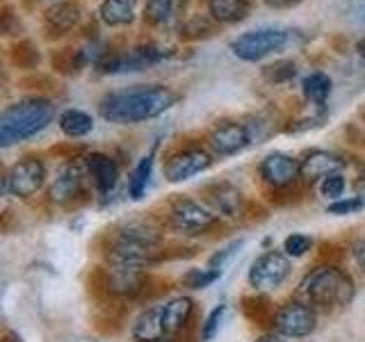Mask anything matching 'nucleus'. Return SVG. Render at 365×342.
<instances>
[{
	"label": "nucleus",
	"mask_w": 365,
	"mask_h": 342,
	"mask_svg": "<svg viewBox=\"0 0 365 342\" xmlns=\"http://www.w3.org/2000/svg\"><path fill=\"white\" fill-rule=\"evenodd\" d=\"M178 94L163 85L130 87L106 94L98 103L101 117L110 123H142L160 117L171 105H176Z\"/></svg>",
	"instance_id": "obj_1"
},
{
	"label": "nucleus",
	"mask_w": 365,
	"mask_h": 342,
	"mask_svg": "<svg viewBox=\"0 0 365 342\" xmlns=\"http://www.w3.org/2000/svg\"><path fill=\"white\" fill-rule=\"evenodd\" d=\"M55 117V105L46 98H23L0 114V146H14L41 133Z\"/></svg>",
	"instance_id": "obj_2"
},
{
	"label": "nucleus",
	"mask_w": 365,
	"mask_h": 342,
	"mask_svg": "<svg viewBox=\"0 0 365 342\" xmlns=\"http://www.w3.org/2000/svg\"><path fill=\"white\" fill-rule=\"evenodd\" d=\"M302 294L313 308H342L354 299V281L336 265H322L302 281Z\"/></svg>",
	"instance_id": "obj_3"
},
{
	"label": "nucleus",
	"mask_w": 365,
	"mask_h": 342,
	"mask_svg": "<svg viewBox=\"0 0 365 342\" xmlns=\"http://www.w3.org/2000/svg\"><path fill=\"white\" fill-rule=\"evenodd\" d=\"M292 30L283 28H258L240 34L231 41V51L235 57L245 62H260L262 57L277 53L290 43Z\"/></svg>",
	"instance_id": "obj_4"
},
{
	"label": "nucleus",
	"mask_w": 365,
	"mask_h": 342,
	"mask_svg": "<svg viewBox=\"0 0 365 342\" xmlns=\"http://www.w3.org/2000/svg\"><path fill=\"white\" fill-rule=\"evenodd\" d=\"M220 222V214H215L212 210H208L205 205L180 197L171 203L169 208V224L180 233L187 235H197V233H208L212 226H217Z\"/></svg>",
	"instance_id": "obj_5"
},
{
	"label": "nucleus",
	"mask_w": 365,
	"mask_h": 342,
	"mask_svg": "<svg viewBox=\"0 0 365 342\" xmlns=\"http://www.w3.org/2000/svg\"><path fill=\"white\" fill-rule=\"evenodd\" d=\"M290 274V258L285 251H267L251 262L249 269V285L256 292H269L277 290L279 285L288 279Z\"/></svg>",
	"instance_id": "obj_6"
},
{
	"label": "nucleus",
	"mask_w": 365,
	"mask_h": 342,
	"mask_svg": "<svg viewBox=\"0 0 365 342\" xmlns=\"http://www.w3.org/2000/svg\"><path fill=\"white\" fill-rule=\"evenodd\" d=\"M171 51L160 48L153 43H142L135 46L128 53H117V55H106L98 62V68L103 73H130V71H142L146 66H153L158 62L167 60Z\"/></svg>",
	"instance_id": "obj_7"
},
{
	"label": "nucleus",
	"mask_w": 365,
	"mask_h": 342,
	"mask_svg": "<svg viewBox=\"0 0 365 342\" xmlns=\"http://www.w3.org/2000/svg\"><path fill=\"white\" fill-rule=\"evenodd\" d=\"M274 331L283 338H306L317 326V313L311 304L288 301L274 313Z\"/></svg>",
	"instance_id": "obj_8"
},
{
	"label": "nucleus",
	"mask_w": 365,
	"mask_h": 342,
	"mask_svg": "<svg viewBox=\"0 0 365 342\" xmlns=\"http://www.w3.org/2000/svg\"><path fill=\"white\" fill-rule=\"evenodd\" d=\"M46 182V167L37 157H23L16 165H11L5 174L3 190L11 197L28 199L37 194Z\"/></svg>",
	"instance_id": "obj_9"
},
{
	"label": "nucleus",
	"mask_w": 365,
	"mask_h": 342,
	"mask_svg": "<svg viewBox=\"0 0 365 342\" xmlns=\"http://www.w3.org/2000/svg\"><path fill=\"white\" fill-rule=\"evenodd\" d=\"M96 274L101 279L103 292L112 296H128V299H135V296H140L146 290V283H148L146 269H137V267L110 265L108 269H98Z\"/></svg>",
	"instance_id": "obj_10"
},
{
	"label": "nucleus",
	"mask_w": 365,
	"mask_h": 342,
	"mask_svg": "<svg viewBox=\"0 0 365 342\" xmlns=\"http://www.w3.org/2000/svg\"><path fill=\"white\" fill-rule=\"evenodd\" d=\"M212 165V155L203 148H182L167 157L165 162V178L169 182H182L192 176H199Z\"/></svg>",
	"instance_id": "obj_11"
},
{
	"label": "nucleus",
	"mask_w": 365,
	"mask_h": 342,
	"mask_svg": "<svg viewBox=\"0 0 365 342\" xmlns=\"http://www.w3.org/2000/svg\"><path fill=\"white\" fill-rule=\"evenodd\" d=\"M251 142L254 140H251L249 128L237 121H220L208 135V144L212 148V153L220 157H228L245 151Z\"/></svg>",
	"instance_id": "obj_12"
},
{
	"label": "nucleus",
	"mask_w": 365,
	"mask_h": 342,
	"mask_svg": "<svg viewBox=\"0 0 365 342\" xmlns=\"http://www.w3.org/2000/svg\"><path fill=\"white\" fill-rule=\"evenodd\" d=\"M299 176H302L299 160H294L292 155L269 153L260 162V178L265 180L269 187H274V190L290 187Z\"/></svg>",
	"instance_id": "obj_13"
},
{
	"label": "nucleus",
	"mask_w": 365,
	"mask_h": 342,
	"mask_svg": "<svg viewBox=\"0 0 365 342\" xmlns=\"http://www.w3.org/2000/svg\"><path fill=\"white\" fill-rule=\"evenodd\" d=\"M85 178H89L87 174V165H80V162H68L60 169V174L53 180L48 197L53 203H60L66 205L71 203L76 197H80L85 190Z\"/></svg>",
	"instance_id": "obj_14"
},
{
	"label": "nucleus",
	"mask_w": 365,
	"mask_h": 342,
	"mask_svg": "<svg viewBox=\"0 0 365 342\" xmlns=\"http://www.w3.org/2000/svg\"><path fill=\"white\" fill-rule=\"evenodd\" d=\"M299 167H302V178L313 182V180H324L331 174H340V169L345 167V160L329 151H311L304 155Z\"/></svg>",
	"instance_id": "obj_15"
},
{
	"label": "nucleus",
	"mask_w": 365,
	"mask_h": 342,
	"mask_svg": "<svg viewBox=\"0 0 365 342\" xmlns=\"http://www.w3.org/2000/svg\"><path fill=\"white\" fill-rule=\"evenodd\" d=\"M205 197H208V203L215 208L217 214L224 217H240L245 212V197L235 185L231 182H217V185L205 190Z\"/></svg>",
	"instance_id": "obj_16"
},
{
	"label": "nucleus",
	"mask_w": 365,
	"mask_h": 342,
	"mask_svg": "<svg viewBox=\"0 0 365 342\" xmlns=\"http://www.w3.org/2000/svg\"><path fill=\"white\" fill-rule=\"evenodd\" d=\"M85 165H87V174H89V180L94 182L96 192L101 194H110L114 190L119 180V167L117 162L106 155V153H91L85 157Z\"/></svg>",
	"instance_id": "obj_17"
},
{
	"label": "nucleus",
	"mask_w": 365,
	"mask_h": 342,
	"mask_svg": "<svg viewBox=\"0 0 365 342\" xmlns=\"http://www.w3.org/2000/svg\"><path fill=\"white\" fill-rule=\"evenodd\" d=\"M112 239H121V242L130 244H142V247H153L160 249L163 244V235L160 231L148 222H125L117 228H112V233H108Z\"/></svg>",
	"instance_id": "obj_18"
},
{
	"label": "nucleus",
	"mask_w": 365,
	"mask_h": 342,
	"mask_svg": "<svg viewBox=\"0 0 365 342\" xmlns=\"http://www.w3.org/2000/svg\"><path fill=\"white\" fill-rule=\"evenodd\" d=\"M130 336L135 342H163L167 338L163 326V306H151L140 313L130 328Z\"/></svg>",
	"instance_id": "obj_19"
},
{
	"label": "nucleus",
	"mask_w": 365,
	"mask_h": 342,
	"mask_svg": "<svg viewBox=\"0 0 365 342\" xmlns=\"http://www.w3.org/2000/svg\"><path fill=\"white\" fill-rule=\"evenodd\" d=\"M194 313V301L190 296H174L163 306V326H165V336L174 338L178 336L182 328L187 326L190 317Z\"/></svg>",
	"instance_id": "obj_20"
},
{
	"label": "nucleus",
	"mask_w": 365,
	"mask_h": 342,
	"mask_svg": "<svg viewBox=\"0 0 365 342\" xmlns=\"http://www.w3.org/2000/svg\"><path fill=\"white\" fill-rule=\"evenodd\" d=\"M185 9V0H146L144 16L153 26H171L176 23Z\"/></svg>",
	"instance_id": "obj_21"
},
{
	"label": "nucleus",
	"mask_w": 365,
	"mask_h": 342,
	"mask_svg": "<svg viewBox=\"0 0 365 342\" xmlns=\"http://www.w3.org/2000/svg\"><path fill=\"white\" fill-rule=\"evenodd\" d=\"M98 16L106 26H128L135 19V7H133V0H103L101 9H98Z\"/></svg>",
	"instance_id": "obj_22"
},
{
	"label": "nucleus",
	"mask_w": 365,
	"mask_h": 342,
	"mask_svg": "<svg viewBox=\"0 0 365 342\" xmlns=\"http://www.w3.org/2000/svg\"><path fill=\"white\" fill-rule=\"evenodd\" d=\"M208 11L220 23H237L249 14L247 0H208Z\"/></svg>",
	"instance_id": "obj_23"
},
{
	"label": "nucleus",
	"mask_w": 365,
	"mask_h": 342,
	"mask_svg": "<svg viewBox=\"0 0 365 342\" xmlns=\"http://www.w3.org/2000/svg\"><path fill=\"white\" fill-rule=\"evenodd\" d=\"M60 130L66 135V137H85L94 130V119L89 117L87 112L83 110H76V108H68L60 114Z\"/></svg>",
	"instance_id": "obj_24"
},
{
	"label": "nucleus",
	"mask_w": 365,
	"mask_h": 342,
	"mask_svg": "<svg viewBox=\"0 0 365 342\" xmlns=\"http://www.w3.org/2000/svg\"><path fill=\"white\" fill-rule=\"evenodd\" d=\"M78 21H80V7L76 3H57L46 9V23L57 32L71 30Z\"/></svg>",
	"instance_id": "obj_25"
},
{
	"label": "nucleus",
	"mask_w": 365,
	"mask_h": 342,
	"mask_svg": "<svg viewBox=\"0 0 365 342\" xmlns=\"http://www.w3.org/2000/svg\"><path fill=\"white\" fill-rule=\"evenodd\" d=\"M151 171H153V151L144 155L140 162L135 165L133 174L128 178V194L133 201H140L144 197V192L148 187V180H151Z\"/></svg>",
	"instance_id": "obj_26"
},
{
	"label": "nucleus",
	"mask_w": 365,
	"mask_h": 342,
	"mask_svg": "<svg viewBox=\"0 0 365 342\" xmlns=\"http://www.w3.org/2000/svg\"><path fill=\"white\" fill-rule=\"evenodd\" d=\"M329 94H331V78L327 73L315 71L304 80V96L308 100L322 105V103L329 98Z\"/></svg>",
	"instance_id": "obj_27"
},
{
	"label": "nucleus",
	"mask_w": 365,
	"mask_h": 342,
	"mask_svg": "<svg viewBox=\"0 0 365 342\" xmlns=\"http://www.w3.org/2000/svg\"><path fill=\"white\" fill-rule=\"evenodd\" d=\"M220 276H222V271L210 269V267L208 269H190L187 274H182L180 283L190 290H205V288H210L215 281H220Z\"/></svg>",
	"instance_id": "obj_28"
},
{
	"label": "nucleus",
	"mask_w": 365,
	"mask_h": 342,
	"mask_svg": "<svg viewBox=\"0 0 365 342\" xmlns=\"http://www.w3.org/2000/svg\"><path fill=\"white\" fill-rule=\"evenodd\" d=\"M311 249H313V239L304 233H292V235L285 237V242H283V251L288 258H302Z\"/></svg>",
	"instance_id": "obj_29"
},
{
	"label": "nucleus",
	"mask_w": 365,
	"mask_h": 342,
	"mask_svg": "<svg viewBox=\"0 0 365 342\" xmlns=\"http://www.w3.org/2000/svg\"><path fill=\"white\" fill-rule=\"evenodd\" d=\"M262 73H265V78L269 80V83H285V80L294 78L297 66L292 60H279V62H274V64L262 68Z\"/></svg>",
	"instance_id": "obj_30"
},
{
	"label": "nucleus",
	"mask_w": 365,
	"mask_h": 342,
	"mask_svg": "<svg viewBox=\"0 0 365 342\" xmlns=\"http://www.w3.org/2000/svg\"><path fill=\"white\" fill-rule=\"evenodd\" d=\"M365 208V199L361 197H349V199H338L334 203H329L327 212L329 214H338V217H345V214H356Z\"/></svg>",
	"instance_id": "obj_31"
},
{
	"label": "nucleus",
	"mask_w": 365,
	"mask_h": 342,
	"mask_svg": "<svg viewBox=\"0 0 365 342\" xmlns=\"http://www.w3.org/2000/svg\"><path fill=\"white\" fill-rule=\"evenodd\" d=\"M224 315H226V306H224V304H222V306H217V308H212V313H210L208 317H205L203 328H201V338H203V340H212V338H215V333L220 331V324H222Z\"/></svg>",
	"instance_id": "obj_32"
},
{
	"label": "nucleus",
	"mask_w": 365,
	"mask_h": 342,
	"mask_svg": "<svg viewBox=\"0 0 365 342\" xmlns=\"http://www.w3.org/2000/svg\"><path fill=\"white\" fill-rule=\"evenodd\" d=\"M319 192L324 194L327 199H340L342 192H345V178H342L340 174H331L322 180V185H319Z\"/></svg>",
	"instance_id": "obj_33"
},
{
	"label": "nucleus",
	"mask_w": 365,
	"mask_h": 342,
	"mask_svg": "<svg viewBox=\"0 0 365 342\" xmlns=\"http://www.w3.org/2000/svg\"><path fill=\"white\" fill-rule=\"evenodd\" d=\"M237 247H242V242H233V244H228L226 249H222L220 254L217 256H212L210 258V269H217V271H222V265L233 256V251L237 249Z\"/></svg>",
	"instance_id": "obj_34"
},
{
	"label": "nucleus",
	"mask_w": 365,
	"mask_h": 342,
	"mask_svg": "<svg viewBox=\"0 0 365 342\" xmlns=\"http://www.w3.org/2000/svg\"><path fill=\"white\" fill-rule=\"evenodd\" d=\"M351 258L365 271V239H359V242L351 244Z\"/></svg>",
	"instance_id": "obj_35"
},
{
	"label": "nucleus",
	"mask_w": 365,
	"mask_h": 342,
	"mask_svg": "<svg viewBox=\"0 0 365 342\" xmlns=\"http://www.w3.org/2000/svg\"><path fill=\"white\" fill-rule=\"evenodd\" d=\"M262 3L277 9H285V7H294L297 3H302V0H262Z\"/></svg>",
	"instance_id": "obj_36"
},
{
	"label": "nucleus",
	"mask_w": 365,
	"mask_h": 342,
	"mask_svg": "<svg viewBox=\"0 0 365 342\" xmlns=\"http://www.w3.org/2000/svg\"><path fill=\"white\" fill-rule=\"evenodd\" d=\"M354 23H359V26H365V5L354 11Z\"/></svg>",
	"instance_id": "obj_37"
},
{
	"label": "nucleus",
	"mask_w": 365,
	"mask_h": 342,
	"mask_svg": "<svg viewBox=\"0 0 365 342\" xmlns=\"http://www.w3.org/2000/svg\"><path fill=\"white\" fill-rule=\"evenodd\" d=\"M256 342H285V340H283V336H279V333H277V336L269 333V336H262V338H258Z\"/></svg>",
	"instance_id": "obj_38"
},
{
	"label": "nucleus",
	"mask_w": 365,
	"mask_h": 342,
	"mask_svg": "<svg viewBox=\"0 0 365 342\" xmlns=\"http://www.w3.org/2000/svg\"><path fill=\"white\" fill-rule=\"evenodd\" d=\"M359 53H361V60L365 62V41H361V43H359Z\"/></svg>",
	"instance_id": "obj_39"
}]
</instances>
